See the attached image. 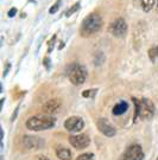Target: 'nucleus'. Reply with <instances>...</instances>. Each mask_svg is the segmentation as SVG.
I'll use <instances>...</instances> for the list:
<instances>
[{"label":"nucleus","instance_id":"nucleus-14","mask_svg":"<svg viewBox=\"0 0 158 160\" xmlns=\"http://www.w3.org/2000/svg\"><path fill=\"white\" fill-rule=\"evenodd\" d=\"M139 2H140L141 8L145 12H150L155 5V0H139Z\"/></svg>","mask_w":158,"mask_h":160},{"label":"nucleus","instance_id":"nucleus-26","mask_svg":"<svg viewBox=\"0 0 158 160\" xmlns=\"http://www.w3.org/2000/svg\"><path fill=\"white\" fill-rule=\"evenodd\" d=\"M157 6H158V0H157Z\"/></svg>","mask_w":158,"mask_h":160},{"label":"nucleus","instance_id":"nucleus-19","mask_svg":"<svg viewBox=\"0 0 158 160\" xmlns=\"http://www.w3.org/2000/svg\"><path fill=\"white\" fill-rule=\"evenodd\" d=\"M61 5H62V0H57L56 2H55V4H54V5L50 7V10H49L50 14H54V13H56L57 10L61 7Z\"/></svg>","mask_w":158,"mask_h":160},{"label":"nucleus","instance_id":"nucleus-9","mask_svg":"<svg viewBox=\"0 0 158 160\" xmlns=\"http://www.w3.org/2000/svg\"><path fill=\"white\" fill-rule=\"evenodd\" d=\"M144 152L139 145H131L123 155V160H143Z\"/></svg>","mask_w":158,"mask_h":160},{"label":"nucleus","instance_id":"nucleus-15","mask_svg":"<svg viewBox=\"0 0 158 160\" xmlns=\"http://www.w3.org/2000/svg\"><path fill=\"white\" fill-rule=\"evenodd\" d=\"M80 7H81V4L80 2H76V4H74L67 12H66V17H70V16H73L74 13H76V12L80 10Z\"/></svg>","mask_w":158,"mask_h":160},{"label":"nucleus","instance_id":"nucleus-20","mask_svg":"<svg viewBox=\"0 0 158 160\" xmlns=\"http://www.w3.org/2000/svg\"><path fill=\"white\" fill-rule=\"evenodd\" d=\"M76 160H94V154L93 153H85L77 157Z\"/></svg>","mask_w":158,"mask_h":160},{"label":"nucleus","instance_id":"nucleus-27","mask_svg":"<svg viewBox=\"0 0 158 160\" xmlns=\"http://www.w3.org/2000/svg\"><path fill=\"white\" fill-rule=\"evenodd\" d=\"M156 160H158V158H157V159H156Z\"/></svg>","mask_w":158,"mask_h":160},{"label":"nucleus","instance_id":"nucleus-18","mask_svg":"<svg viewBox=\"0 0 158 160\" xmlns=\"http://www.w3.org/2000/svg\"><path fill=\"white\" fill-rule=\"evenodd\" d=\"M96 89H88V90H85L82 92V96L86 97V98H89V97H94L96 95Z\"/></svg>","mask_w":158,"mask_h":160},{"label":"nucleus","instance_id":"nucleus-24","mask_svg":"<svg viewBox=\"0 0 158 160\" xmlns=\"http://www.w3.org/2000/svg\"><path fill=\"white\" fill-rule=\"evenodd\" d=\"M36 160H50L49 159V158H48V157H45V155H38V157H37V158H36Z\"/></svg>","mask_w":158,"mask_h":160},{"label":"nucleus","instance_id":"nucleus-12","mask_svg":"<svg viewBox=\"0 0 158 160\" xmlns=\"http://www.w3.org/2000/svg\"><path fill=\"white\" fill-rule=\"evenodd\" d=\"M127 109H129V103L125 102V101H120V102H118L113 107L112 113H113V115L119 116V115L124 114L125 112H127Z\"/></svg>","mask_w":158,"mask_h":160},{"label":"nucleus","instance_id":"nucleus-21","mask_svg":"<svg viewBox=\"0 0 158 160\" xmlns=\"http://www.w3.org/2000/svg\"><path fill=\"white\" fill-rule=\"evenodd\" d=\"M10 69H11V63H8V62H7V63L5 64L4 74H3V76H4V77H6V76H7V74H8V70H10Z\"/></svg>","mask_w":158,"mask_h":160},{"label":"nucleus","instance_id":"nucleus-22","mask_svg":"<svg viewBox=\"0 0 158 160\" xmlns=\"http://www.w3.org/2000/svg\"><path fill=\"white\" fill-rule=\"evenodd\" d=\"M17 8H16V7H12L11 10H10V11H8V17H14V16H16V14H17Z\"/></svg>","mask_w":158,"mask_h":160},{"label":"nucleus","instance_id":"nucleus-16","mask_svg":"<svg viewBox=\"0 0 158 160\" xmlns=\"http://www.w3.org/2000/svg\"><path fill=\"white\" fill-rule=\"evenodd\" d=\"M149 57H150L151 61L157 59L158 58V45L153 46V48H151V49L149 50Z\"/></svg>","mask_w":158,"mask_h":160},{"label":"nucleus","instance_id":"nucleus-11","mask_svg":"<svg viewBox=\"0 0 158 160\" xmlns=\"http://www.w3.org/2000/svg\"><path fill=\"white\" fill-rule=\"evenodd\" d=\"M61 100H57V98H52L50 101H48V102L44 103V106H43V112H44V114H54V113H56L58 109L61 108Z\"/></svg>","mask_w":158,"mask_h":160},{"label":"nucleus","instance_id":"nucleus-6","mask_svg":"<svg viewBox=\"0 0 158 160\" xmlns=\"http://www.w3.org/2000/svg\"><path fill=\"white\" fill-rule=\"evenodd\" d=\"M23 146L24 148L30 149V151H36L44 147V140L40 138L34 137V135H25L23 137Z\"/></svg>","mask_w":158,"mask_h":160},{"label":"nucleus","instance_id":"nucleus-1","mask_svg":"<svg viewBox=\"0 0 158 160\" xmlns=\"http://www.w3.org/2000/svg\"><path fill=\"white\" fill-rule=\"evenodd\" d=\"M132 101H133L135 107V113H134L133 121H137L138 119H141V120H151L153 116H155L156 107H155V104L149 98L138 100V98L133 97Z\"/></svg>","mask_w":158,"mask_h":160},{"label":"nucleus","instance_id":"nucleus-8","mask_svg":"<svg viewBox=\"0 0 158 160\" xmlns=\"http://www.w3.org/2000/svg\"><path fill=\"white\" fill-rule=\"evenodd\" d=\"M69 142L76 149H83L88 147L90 143V139L86 134H77V135H71L69 137Z\"/></svg>","mask_w":158,"mask_h":160},{"label":"nucleus","instance_id":"nucleus-7","mask_svg":"<svg viewBox=\"0 0 158 160\" xmlns=\"http://www.w3.org/2000/svg\"><path fill=\"white\" fill-rule=\"evenodd\" d=\"M83 127H85V122L80 116H70L64 121V128L68 132H71V133L82 131Z\"/></svg>","mask_w":158,"mask_h":160},{"label":"nucleus","instance_id":"nucleus-4","mask_svg":"<svg viewBox=\"0 0 158 160\" xmlns=\"http://www.w3.org/2000/svg\"><path fill=\"white\" fill-rule=\"evenodd\" d=\"M67 75L73 84L80 86V84H83L86 78H87V70L80 64L73 63L68 65Z\"/></svg>","mask_w":158,"mask_h":160},{"label":"nucleus","instance_id":"nucleus-10","mask_svg":"<svg viewBox=\"0 0 158 160\" xmlns=\"http://www.w3.org/2000/svg\"><path fill=\"white\" fill-rule=\"evenodd\" d=\"M96 126H97V129L100 131L101 134H103V135H106L108 138H112L117 134L115 127L113 126L107 119H99L97 122H96Z\"/></svg>","mask_w":158,"mask_h":160},{"label":"nucleus","instance_id":"nucleus-3","mask_svg":"<svg viewBox=\"0 0 158 160\" xmlns=\"http://www.w3.org/2000/svg\"><path fill=\"white\" fill-rule=\"evenodd\" d=\"M56 123V119L54 116L49 114H43V115H37V116H32L30 118L25 126L29 131L34 132H40V131H46L50 129L55 126Z\"/></svg>","mask_w":158,"mask_h":160},{"label":"nucleus","instance_id":"nucleus-2","mask_svg":"<svg viewBox=\"0 0 158 160\" xmlns=\"http://www.w3.org/2000/svg\"><path fill=\"white\" fill-rule=\"evenodd\" d=\"M102 28V18L99 13L93 12L88 14L83 19V22L81 24V29L80 33L82 37H90L93 34L97 33Z\"/></svg>","mask_w":158,"mask_h":160},{"label":"nucleus","instance_id":"nucleus-5","mask_svg":"<svg viewBox=\"0 0 158 160\" xmlns=\"http://www.w3.org/2000/svg\"><path fill=\"white\" fill-rule=\"evenodd\" d=\"M108 31L114 37H118V38L124 37L125 34L127 33V24L125 22V19H123V18L115 19L113 23H111Z\"/></svg>","mask_w":158,"mask_h":160},{"label":"nucleus","instance_id":"nucleus-13","mask_svg":"<svg viewBox=\"0 0 158 160\" xmlns=\"http://www.w3.org/2000/svg\"><path fill=\"white\" fill-rule=\"evenodd\" d=\"M56 155L61 160H71V152L62 146H58L56 148Z\"/></svg>","mask_w":158,"mask_h":160},{"label":"nucleus","instance_id":"nucleus-25","mask_svg":"<svg viewBox=\"0 0 158 160\" xmlns=\"http://www.w3.org/2000/svg\"><path fill=\"white\" fill-rule=\"evenodd\" d=\"M18 110H19V107H17V108H16V110H14L13 116H12V121H14V119H16V116H17V114H18Z\"/></svg>","mask_w":158,"mask_h":160},{"label":"nucleus","instance_id":"nucleus-23","mask_svg":"<svg viewBox=\"0 0 158 160\" xmlns=\"http://www.w3.org/2000/svg\"><path fill=\"white\" fill-rule=\"evenodd\" d=\"M44 67L46 69H50V58L49 57L44 58Z\"/></svg>","mask_w":158,"mask_h":160},{"label":"nucleus","instance_id":"nucleus-17","mask_svg":"<svg viewBox=\"0 0 158 160\" xmlns=\"http://www.w3.org/2000/svg\"><path fill=\"white\" fill-rule=\"evenodd\" d=\"M56 38H57V34H54L52 37H51V39L48 42V52L50 53L52 52L54 50V48H55V43H56Z\"/></svg>","mask_w":158,"mask_h":160}]
</instances>
